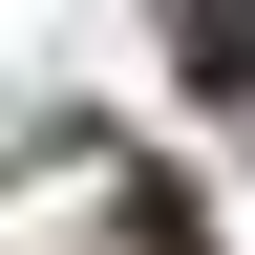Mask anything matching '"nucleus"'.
Wrapping results in <instances>:
<instances>
[{
    "label": "nucleus",
    "mask_w": 255,
    "mask_h": 255,
    "mask_svg": "<svg viewBox=\"0 0 255 255\" xmlns=\"http://www.w3.org/2000/svg\"><path fill=\"white\" fill-rule=\"evenodd\" d=\"M191 85H255V0H191Z\"/></svg>",
    "instance_id": "nucleus-1"
}]
</instances>
